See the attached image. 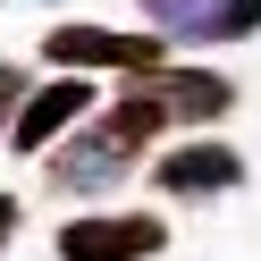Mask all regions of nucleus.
I'll return each mask as SVG.
<instances>
[{
    "mask_svg": "<svg viewBox=\"0 0 261 261\" xmlns=\"http://www.w3.org/2000/svg\"><path fill=\"white\" fill-rule=\"evenodd\" d=\"M160 126H169V110H160L143 85H126L118 101L93 110L68 143H51V186L59 194H110V186H126V169L160 143Z\"/></svg>",
    "mask_w": 261,
    "mask_h": 261,
    "instance_id": "obj_1",
    "label": "nucleus"
},
{
    "mask_svg": "<svg viewBox=\"0 0 261 261\" xmlns=\"http://www.w3.org/2000/svg\"><path fill=\"white\" fill-rule=\"evenodd\" d=\"M42 59L59 76H85V68L143 76V68H160V42L152 34H110V25H59V34H42Z\"/></svg>",
    "mask_w": 261,
    "mask_h": 261,
    "instance_id": "obj_2",
    "label": "nucleus"
},
{
    "mask_svg": "<svg viewBox=\"0 0 261 261\" xmlns=\"http://www.w3.org/2000/svg\"><path fill=\"white\" fill-rule=\"evenodd\" d=\"M160 244H169V227L152 211H101V219L59 227V261H152Z\"/></svg>",
    "mask_w": 261,
    "mask_h": 261,
    "instance_id": "obj_3",
    "label": "nucleus"
},
{
    "mask_svg": "<svg viewBox=\"0 0 261 261\" xmlns=\"http://www.w3.org/2000/svg\"><path fill=\"white\" fill-rule=\"evenodd\" d=\"M143 17L160 25L169 42H244V34H261V0H135Z\"/></svg>",
    "mask_w": 261,
    "mask_h": 261,
    "instance_id": "obj_4",
    "label": "nucleus"
},
{
    "mask_svg": "<svg viewBox=\"0 0 261 261\" xmlns=\"http://www.w3.org/2000/svg\"><path fill=\"white\" fill-rule=\"evenodd\" d=\"M85 118H93V85H85V76H51L42 93H25L9 143H17V152H51V143H68Z\"/></svg>",
    "mask_w": 261,
    "mask_h": 261,
    "instance_id": "obj_5",
    "label": "nucleus"
},
{
    "mask_svg": "<svg viewBox=\"0 0 261 261\" xmlns=\"http://www.w3.org/2000/svg\"><path fill=\"white\" fill-rule=\"evenodd\" d=\"M135 85L152 93L169 118H186V126H202V118H227V101H236V85H227L219 68H169V59H160V68H143Z\"/></svg>",
    "mask_w": 261,
    "mask_h": 261,
    "instance_id": "obj_6",
    "label": "nucleus"
},
{
    "mask_svg": "<svg viewBox=\"0 0 261 261\" xmlns=\"http://www.w3.org/2000/svg\"><path fill=\"white\" fill-rule=\"evenodd\" d=\"M160 186L169 194H186V202H202V194H227V186H244V152H227V143H177L169 160H160Z\"/></svg>",
    "mask_w": 261,
    "mask_h": 261,
    "instance_id": "obj_7",
    "label": "nucleus"
},
{
    "mask_svg": "<svg viewBox=\"0 0 261 261\" xmlns=\"http://www.w3.org/2000/svg\"><path fill=\"white\" fill-rule=\"evenodd\" d=\"M17 110H25V76L0 59V126H17Z\"/></svg>",
    "mask_w": 261,
    "mask_h": 261,
    "instance_id": "obj_8",
    "label": "nucleus"
},
{
    "mask_svg": "<svg viewBox=\"0 0 261 261\" xmlns=\"http://www.w3.org/2000/svg\"><path fill=\"white\" fill-rule=\"evenodd\" d=\"M17 236V194H0V244Z\"/></svg>",
    "mask_w": 261,
    "mask_h": 261,
    "instance_id": "obj_9",
    "label": "nucleus"
}]
</instances>
